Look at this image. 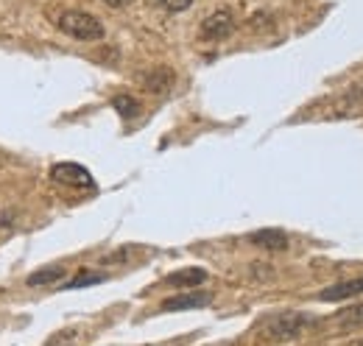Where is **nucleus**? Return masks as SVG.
<instances>
[{
    "label": "nucleus",
    "instance_id": "1",
    "mask_svg": "<svg viewBox=\"0 0 363 346\" xmlns=\"http://www.w3.org/2000/svg\"><path fill=\"white\" fill-rule=\"evenodd\" d=\"M313 324H316V318L311 313L288 310V313H279V316L266 321V338H272V341H294Z\"/></svg>",
    "mask_w": 363,
    "mask_h": 346
},
{
    "label": "nucleus",
    "instance_id": "2",
    "mask_svg": "<svg viewBox=\"0 0 363 346\" xmlns=\"http://www.w3.org/2000/svg\"><path fill=\"white\" fill-rule=\"evenodd\" d=\"M59 31L73 37V40H82V43H95L104 37V26L98 23V17H92L87 11H62L59 14Z\"/></svg>",
    "mask_w": 363,
    "mask_h": 346
},
{
    "label": "nucleus",
    "instance_id": "3",
    "mask_svg": "<svg viewBox=\"0 0 363 346\" xmlns=\"http://www.w3.org/2000/svg\"><path fill=\"white\" fill-rule=\"evenodd\" d=\"M50 179L59 184H70V187H95V179L87 168L76 165V162H59L50 168Z\"/></svg>",
    "mask_w": 363,
    "mask_h": 346
},
{
    "label": "nucleus",
    "instance_id": "4",
    "mask_svg": "<svg viewBox=\"0 0 363 346\" xmlns=\"http://www.w3.org/2000/svg\"><path fill=\"white\" fill-rule=\"evenodd\" d=\"M232 28H235L232 14H229L227 9H221V11L210 14V17L201 23V37H204V40H227L229 34H232Z\"/></svg>",
    "mask_w": 363,
    "mask_h": 346
},
{
    "label": "nucleus",
    "instance_id": "5",
    "mask_svg": "<svg viewBox=\"0 0 363 346\" xmlns=\"http://www.w3.org/2000/svg\"><path fill=\"white\" fill-rule=\"evenodd\" d=\"M213 302V296L207 291H187L179 296H171L162 302V313H179V310H196V307H207Z\"/></svg>",
    "mask_w": 363,
    "mask_h": 346
},
{
    "label": "nucleus",
    "instance_id": "6",
    "mask_svg": "<svg viewBox=\"0 0 363 346\" xmlns=\"http://www.w3.org/2000/svg\"><path fill=\"white\" fill-rule=\"evenodd\" d=\"M246 240L257 249H266V252H285L288 249V235L282 229H257V232H249Z\"/></svg>",
    "mask_w": 363,
    "mask_h": 346
},
{
    "label": "nucleus",
    "instance_id": "7",
    "mask_svg": "<svg viewBox=\"0 0 363 346\" xmlns=\"http://www.w3.org/2000/svg\"><path fill=\"white\" fill-rule=\"evenodd\" d=\"M358 294H363V277L347 279V282H338V285H330V288L318 291V302H341V299H350V296H358Z\"/></svg>",
    "mask_w": 363,
    "mask_h": 346
},
{
    "label": "nucleus",
    "instance_id": "8",
    "mask_svg": "<svg viewBox=\"0 0 363 346\" xmlns=\"http://www.w3.org/2000/svg\"><path fill=\"white\" fill-rule=\"evenodd\" d=\"M165 282L174 285V288H196V285L207 282V271L204 268H182V271L168 274Z\"/></svg>",
    "mask_w": 363,
    "mask_h": 346
},
{
    "label": "nucleus",
    "instance_id": "9",
    "mask_svg": "<svg viewBox=\"0 0 363 346\" xmlns=\"http://www.w3.org/2000/svg\"><path fill=\"white\" fill-rule=\"evenodd\" d=\"M140 82H143V86H145L148 92L160 95V92H165L168 86L174 84V73H171L168 67H154V70H151V73H145Z\"/></svg>",
    "mask_w": 363,
    "mask_h": 346
},
{
    "label": "nucleus",
    "instance_id": "10",
    "mask_svg": "<svg viewBox=\"0 0 363 346\" xmlns=\"http://www.w3.org/2000/svg\"><path fill=\"white\" fill-rule=\"evenodd\" d=\"M62 277H65V268L62 265H50V268H43V271H34L26 282H28V288H43V285L59 282Z\"/></svg>",
    "mask_w": 363,
    "mask_h": 346
},
{
    "label": "nucleus",
    "instance_id": "11",
    "mask_svg": "<svg viewBox=\"0 0 363 346\" xmlns=\"http://www.w3.org/2000/svg\"><path fill=\"white\" fill-rule=\"evenodd\" d=\"M335 321H338L344 330H350V327H361L363 324V304H355V307L341 310V313L335 316Z\"/></svg>",
    "mask_w": 363,
    "mask_h": 346
},
{
    "label": "nucleus",
    "instance_id": "12",
    "mask_svg": "<svg viewBox=\"0 0 363 346\" xmlns=\"http://www.w3.org/2000/svg\"><path fill=\"white\" fill-rule=\"evenodd\" d=\"M112 106H115L123 118H137V115H140V104H137L132 95H115V98H112Z\"/></svg>",
    "mask_w": 363,
    "mask_h": 346
},
{
    "label": "nucleus",
    "instance_id": "13",
    "mask_svg": "<svg viewBox=\"0 0 363 346\" xmlns=\"http://www.w3.org/2000/svg\"><path fill=\"white\" fill-rule=\"evenodd\" d=\"M104 279H106L104 274H79L76 279H70L67 285H62V291H79V288H87V285H98Z\"/></svg>",
    "mask_w": 363,
    "mask_h": 346
},
{
    "label": "nucleus",
    "instance_id": "14",
    "mask_svg": "<svg viewBox=\"0 0 363 346\" xmlns=\"http://www.w3.org/2000/svg\"><path fill=\"white\" fill-rule=\"evenodd\" d=\"M45 346H76V333L73 330H65V333H56L48 338Z\"/></svg>",
    "mask_w": 363,
    "mask_h": 346
},
{
    "label": "nucleus",
    "instance_id": "15",
    "mask_svg": "<svg viewBox=\"0 0 363 346\" xmlns=\"http://www.w3.org/2000/svg\"><path fill=\"white\" fill-rule=\"evenodd\" d=\"M160 3H162L168 11H184V9H190L193 0H160Z\"/></svg>",
    "mask_w": 363,
    "mask_h": 346
},
{
    "label": "nucleus",
    "instance_id": "16",
    "mask_svg": "<svg viewBox=\"0 0 363 346\" xmlns=\"http://www.w3.org/2000/svg\"><path fill=\"white\" fill-rule=\"evenodd\" d=\"M104 3H109V6H123V3H129V0H104Z\"/></svg>",
    "mask_w": 363,
    "mask_h": 346
},
{
    "label": "nucleus",
    "instance_id": "17",
    "mask_svg": "<svg viewBox=\"0 0 363 346\" xmlns=\"http://www.w3.org/2000/svg\"><path fill=\"white\" fill-rule=\"evenodd\" d=\"M361 346H363V341H361Z\"/></svg>",
    "mask_w": 363,
    "mask_h": 346
}]
</instances>
